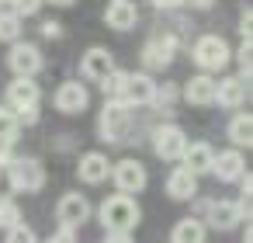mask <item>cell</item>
Masks as SVG:
<instances>
[{
	"label": "cell",
	"mask_w": 253,
	"mask_h": 243,
	"mask_svg": "<svg viewBox=\"0 0 253 243\" xmlns=\"http://www.w3.org/2000/svg\"><path fill=\"white\" fill-rule=\"evenodd\" d=\"M7 184H11V191H28V194H35V191H42L45 188V167H42V160L39 156H14L7 167Z\"/></svg>",
	"instance_id": "7a4b0ae2"
},
{
	"label": "cell",
	"mask_w": 253,
	"mask_h": 243,
	"mask_svg": "<svg viewBox=\"0 0 253 243\" xmlns=\"http://www.w3.org/2000/svg\"><path fill=\"white\" fill-rule=\"evenodd\" d=\"M205 240H208V226L201 219H194V215L180 219L173 226V233H170V243H205Z\"/></svg>",
	"instance_id": "7402d4cb"
},
{
	"label": "cell",
	"mask_w": 253,
	"mask_h": 243,
	"mask_svg": "<svg viewBox=\"0 0 253 243\" xmlns=\"http://www.w3.org/2000/svg\"><path fill=\"white\" fill-rule=\"evenodd\" d=\"M243 170H246V160H243V153L232 146V149H222V153L211 156V170H208V174H215L222 184H236Z\"/></svg>",
	"instance_id": "9a60e30c"
},
{
	"label": "cell",
	"mask_w": 253,
	"mask_h": 243,
	"mask_svg": "<svg viewBox=\"0 0 253 243\" xmlns=\"http://www.w3.org/2000/svg\"><path fill=\"white\" fill-rule=\"evenodd\" d=\"M21 39V18L14 11H0V42H18Z\"/></svg>",
	"instance_id": "484cf974"
},
{
	"label": "cell",
	"mask_w": 253,
	"mask_h": 243,
	"mask_svg": "<svg viewBox=\"0 0 253 243\" xmlns=\"http://www.w3.org/2000/svg\"><path fill=\"white\" fill-rule=\"evenodd\" d=\"M49 4H56V7H73L77 0H49Z\"/></svg>",
	"instance_id": "d590c367"
},
{
	"label": "cell",
	"mask_w": 253,
	"mask_h": 243,
	"mask_svg": "<svg viewBox=\"0 0 253 243\" xmlns=\"http://www.w3.org/2000/svg\"><path fill=\"white\" fill-rule=\"evenodd\" d=\"M7 66H11V73L14 77H39L42 73V66H45V59H42V52H39V46H32V42H11V52H7Z\"/></svg>",
	"instance_id": "8992f818"
},
{
	"label": "cell",
	"mask_w": 253,
	"mask_h": 243,
	"mask_svg": "<svg viewBox=\"0 0 253 243\" xmlns=\"http://www.w3.org/2000/svg\"><path fill=\"white\" fill-rule=\"evenodd\" d=\"M180 97H184L187 104H194V108H208V104H215V77H211V73H198V77H191V80L184 84Z\"/></svg>",
	"instance_id": "2e32d148"
},
{
	"label": "cell",
	"mask_w": 253,
	"mask_h": 243,
	"mask_svg": "<svg viewBox=\"0 0 253 243\" xmlns=\"http://www.w3.org/2000/svg\"><path fill=\"white\" fill-rule=\"evenodd\" d=\"M77 174H80V181H84V184H104V181H108V174H111V163H108V156H104V153H84V156H80Z\"/></svg>",
	"instance_id": "ffe728a7"
},
{
	"label": "cell",
	"mask_w": 253,
	"mask_h": 243,
	"mask_svg": "<svg viewBox=\"0 0 253 243\" xmlns=\"http://www.w3.org/2000/svg\"><path fill=\"white\" fill-rule=\"evenodd\" d=\"M191 56H194V63L201 66V73H218V70H225L229 59H232L229 42H225L222 35H201V39L194 42Z\"/></svg>",
	"instance_id": "277c9868"
},
{
	"label": "cell",
	"mask_w": 253,
	"mask_h": 243,
	"mask_svg": "<svg viewBox=\"0 0 253 243\" xmlns=\"http://www.w3.org/2000/svg\"><path fill=\"white\" fill-rule=\"evenodd\" d=\"M125 84H128V73L115 66V70L101 80V91H104V97H111V101H125Z\"/></svg>",
	"instance_id": "cb8c5ba5"
},
{
	"label": "cell",
	"mask_w": 253,
	"mask_h": 243,
	"mask_svg": "<svg viewBox=\"0 0 253 243\" xmlns=\"http://www.w3.org/2000/svg\"><path fill=\"white\" fill-rule=\"evenodd\" d=\"M104 243H135V236H132V229H108Z\"/></svg>",
	"instance_id": "4dcf8cb0"
},
{
	"label": "cell",
	"mask_w": 253,
	"mask_h": 243,
	"mask_svg": "<svg viewBox=\"0 0 253 243\" xmlns=\"http://www.w3.org/2000/svg\"><path fill=\"white\" fill-rule=\"evenodd\" d=\"M243 219H250V201H208L201 222L211 229H232Z\"/></svg>",
	"instance_id": "5b68a950"
},
{
	"label": "cell",
	"mask_w": 253,
	"mask_h": 243,
	"mask_svg": "<svg viewBox=\"0 0 253 243\" xmlns=\"http://www.w3.org/2000/svg\"><path fill=\"white\" fill-rule=\"evenodd\" d=\"M4 4H11V11H14L18 18H32V14H39L42 0H4Z\"/></svg>",
	"instance_id": "f546056e"
},
{
	"label": "cell",
	"mask_w": 253,
	"mask_h": 243,
	"mask_svg": "<svg viewBox=\"0 0 253 243\" xmlns=\"http://www.w3.org/2000/svg\"><path fill=\"white\" fill-rule=\"evenodd\" d=\"M229 143L236 146V149H243V146H250L253 143V118L243 111V115H232V122H229Z\"/></svg>",
	"instance_id": "603a6c76"
},
{
	"label": "cell",
	"mask_w": 253,
	"mask_h": 243,
	"mask_svg": "<svg viewBox=\"0 0 253 243\" xmlns=\"http://www.w3.org/2000/svg\"><path fill=\"white\" fill-rule=\"evenodd\" d=\"M184 146H187V132L180 125H173V122L156 125V132H153V153L160 160H180Z\"/></svg>",
	"instance_id": "9c48e42d"
},
{
	"label": "cell",
	"mask_w": 253,
	"mask_h": 243,
	"mask_svg": "<svg viewBox=\"0 0 253 243\" xmlns=\"http://www.w3.org/2000/svg\"><path fill=\"white\" fill-rule=\"evenodd\" d=\"M111 70H115V56H111L104 46H90V49L84 52V59H80V73H84L87 80H94V84H101Z\"/></svg>",
	"instance_id": "4fadbf2b"
},
{
	"label": "cell",
	"mask_w": 253,
	"mask_h": 243,
	"mask_svg": "<svg viewBox=\"0 0 253 243\" xmlns=\"http://www.w3.org/2000/svg\"><path fill=\"white\" fill-rule=\"evenodd\" d=\"M104 25L111 32H132L139 25V7L135 0H108L104 7Z\"/></svg>",
	"instance_id": "7c38bea8"
},
{
	"label": "cell",
	"mask_w": 253,
	"mask_h": 243,
	"mask_svg": "<svg viewBox=\"0 0 253 243\" xmlns=\"http://www.w3.org/2000/svg\"><path fill=\"white\" fill-rule=\"evenodd\" d=\"M49 243H77V236H73V229H66V226H63V229H59Z\"/></svg>",
	"instance_id": "836d02e7"
},
{
	"label": "cell",
	"mask_w": 253,
	"mask_h": 243,
	"mask_svg": "<svg viewBox=\"0 0 253 243\" xmlns=\"http://www.w3.org/2000/svg\"><path fill=\"white\" fill-rule=\"evenodd\" d=\"M177 84H156V94H153V104H160V108H170L173 101H177Z\"/></svg>",
	"instance_id": "f1b7e54d"
},
{
	"label": "cell",
	"mask_w": 253,
	"mask_h": 243,
	"mask_svg": "<svg viewBox=\"0 0 253 243\" xmlns=\"http://www.w3.org/2000/svg\"><path fill=\"white\" fill-rule=\"evenodd\" d=\"M18 115L7 108V104H0V146H14V139H18Z\"/></svg>",
	"instance_id": "d4e9b609"
},
{
	"label": "cell",
	"mask_w": 253,
	"mask_h": 243,
	"mask_svg": "<svg viewBox=\"0 0 253 243\" xmlns=\"http://www.w3.org/2000/svg\"><path fill=\"white\" fill-rule=\"evenodd\" d=\"M111 181H115V188L118 191H125V194H139L146 184H149V174H146V167L139 163V160H118V163H111V174H108Z\"/></svg>",
	"instance_id": "52a82bcc"
},
{
	"label": "cell",
	"mask_w": 253,
	"mask_h": 243,
	"mask_svg": "<svg viewBox=\"0 0 253 243\" xmlns=\"http://www.w3.org/2000/svg\"><path fill=\"white\" fill-rule=\"evenodd\" d=\"M87 104H90V91L80 80H66L52 94V108L59 115H80V111H87Z\"/></svg>",
	"instance_id": "ba28073f"
},
{
	"label": "cell",
	"mask_w": 253,
	"mask_h": 243,
	"mask_svg": "<svg viewBox=\"0 0 253 243\" xmlns=\"http://www.w3.org/2000/svg\"><path fill=\"white\" fill-rule=\"evenodd\" d=\"M7 243H39V236H35V229H32V226L14 222V226L7 229Z\"/></svg>",
	"instance_id": "83f0119b"
},
{
	"label": "cell",
	"mask_w": 253,
	"mask_h": 243,
	"mask_svg": "<svg viewBox=\"0 0 253 243\" xmlns=\"http://www.w3.org/2000/svg\"><path fill=\"white\" fill-rule=\"evenodd\" d=\"M156 11H173V7H184V0H153Z\"/></svg>",
	"instance_id": "e575fe53"
},
{
	"label": "cell",
	"mask_w": 253,
	"mask_h": 243,
	"mask_svg": "<svg viewBox=\"0 0 253 243\" xmlns=\"http://www.w3.org/2000/svg\"><path fill=\"white\" fill-rule=\"evenodd\" d=\"M39 97H42V91H39L35 77H14V80L7 84V108H11V111L35 108V104H39Z\"/></svg>",
	"instance_id": "5bb4252c"
},
{
	"label": "cell",
	"mask_w": 253,
	"mask_h": 243,
	"mask_svg": "<svg viewBox=\"0 0 253 243\" xmlns=\"http://www.w3.org/2000/svg\"><path fill=\"white\" fill-rule=\"evenodd\" d=\"M246 94H250V84L243 77H222V80H215V104H222V108H239L246 101Z\"/></svg>",
	"instance_id": "e0dca14e"
},
{
	"label": "cell",
	"mask_w": 253,
	"mask_h": 243,
	"mask_svg": "<svg viewBox=\"0 0 253 243\" xmlns=\"http://www.w3.org/2000/svg\"><path fill=\"white\" fill-rule=\"evenodd\" d=\"M59 35H63V25L59 21H45L42 25V39H59Z\"/></svg>",
	"instance_id": "d6a6232c"
},
{
	"label": "cell",
	"mask_w": 253,
	"mask_h": 243,
	"mask_svg": "<svg viewBox=\"0 0 253 243\" xmlns=\"http://www.w3.org/2000/svg\"><path fill=\"white\" fill-rule=\"evenodd\" d=\"M14 222H21V208L11 201V194H0V229H11Z\"/></svg>",
	"instance_id": "4316f807"
},
{
	"label": "cell",
	"mask_w": 253,
	"mask_h": 243,
	"mask_svg": "<svg viewBox=\"0 0 253 243\" xmlns=\"http://www.w3.org/2000/svg\"><path fill=\"white\" fill-rule=\"evenodd\" d=\"M97 215H101L104 229H132V226L139 222V215H142V212H139L135 198H128L125 191H118V194H111V198H104V201H101Z\"/></svg>",
	"instance_id": "3957f363"
},
{
	"label": "cell",
	"mask_w": 253,
	"mask_h": 243,
	"mask_svg": "<svg viewBox=\"0 0 253 243\" xmlns=\"http://www.w3.org/2000/svg\"><path fill=\"white\" fill-rule=\"evenodd\" d=\"M173 56H177V39H173L170 32L153 35V39L142 46V63H146V70H167V66L173 63Z\"/></svg>",
	"instance_id": "30bf717a"
},
{
	"label": "cell",
	"mask_w": 253,
	"mask_h": 243,
	"mask_svg": "<svg viewBox=\"0 0 253 243\" xmlns=\"http://www.w3.org/2000/svg\"><path fill=\"white\" fill-rule=\"evenodd\" d=\"M153 94H156V80L149 73H128V84H125V101L132 108H142V104H153Z\"/></svg>",
	"instance_id": "ac0fdd59"
},
{
	"label": "cell",
	"mask_w": 253,
	"mask_h": 243,
	"mask_svg": "<svg viewBox=\"0 0 253 243\" xmlns=\"http://www.w3.org/2000/svg\"><path fill=\"white\" fill-rule=\"evenodd\" d=\"M0 4H4V0H0Z\"/></svg>",
	"instance_id": "8d00e7d4"
},
{
	"label": "cell",
	"mask_w": 253,
	"mask_h": 243,
	"mask_svg": "<svg viewBox=\"0 0 253 243\" xmlns=\"http://www.w3.org/2000/svg\"><path fill=\"white\" fill-rule=\"evenodd\" d=\"M132 132V104L128 101H111L104 97V108H101V118H97V136L101 143L108 146H122Z\"/></svg>",
	"instance_id": "6da1fadb"
},
{
	"label": "cell",
	"mask_w": 253,
	"mask_h": 243,
	"mask_svg": "<svg viewBox=\"0 0 253 243\" xmlns=\"http://www.w3.org/2000/svg\"><path fill=\"white\" fill-rule=\"evenodd\" d=\"M211 156H215V149L208 143H191V139H187V146L180 153V160H184V167L191 174H208L211 170Z\"/></svg>",
	"instance_id": "44dd1931"
},
{
	"label": "cell",
	"mask_w": 253,
	"mask_h": 243,
	"mask_svg": "<svg viewBox=\"0 0 253 243\" xmlns=\"http://www.w3.org/2000/svg\"><path fill=\"white\" fill-rule=\"evenodd\" d=\"M167 194H170L173 201H191V198L198 194V174H191L187 167L170 170V177H167Z\"/></svg>",
	"instance_id": "d6986e66"
},
{
	"label": "cell",
	"mask_w": 253,
	"mask_h": 243,
	"mask_svg": "<svg viewBox=\"0 0 253 243\" xmlns=\"http://www.w3.org/2000/svg\"><path fill=\"white\" fill-rule=\"evenodd\" d=\"M90 201L80 194V191H70V194H63L59 198V205H56V219H59V226H66V229H77V226H84L87 219H90Z\"/></svg>",
	"instance_id": "8fae6325"
},
{
	"label": "cell",
	"mask_w": 253,
	"mask_h": 243,
	"mask_svg": "<svg viewBox=\"0 0 253 243\" xmlns=\"http://www.w3.org/2000/svg\"><path fill=\"white\" fill-rule=\"evenodd\" d=\"M18 115V125H35L39 122V104L35 108H21V111H14Z\"/></svg>",
	"instance_id": "1f68e13d"
}]
</instances>
